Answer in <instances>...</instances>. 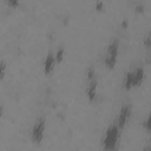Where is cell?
<instances>
[{"label": "cell", "mask_w": 151, "mask_h": 151, "mask_svg": "<svg viewBox=\"0 0 151 151\" xmlns=\"http://www.w3.org/2000/svg\"><path fill=\"white\" fill-rule=\"evenodd\" d=\"M120 130L117 126V124H111L106 131L105 136L103 138V149L107 151H113L117 149L118 143H119V137H120Z\"/></svg>", "instance_id": "obj_1"}, {"label": "cell", "mask_w": 151, "mask_h": 151, "mask_svg": "<svg viewBox=\"0 0 151 151\" xmlns=\"http://www.w3.org/2000/svg\"><path fill=\"white\" fill-rule=\"evenodd\" d=\"M118 52H119V40L112 39L106 48V53L104 55V64L109 70L114 68L117 60H118Z\"/></svg>", "instance_id": "obj_2"}, {"label": "cell", "mask_w": 151, "mask_h": 151, "mask_svg": "<svg viewBox=\"0 0 151 151\" xmlns=\"http://www.w3.org/2000/svg\"><path fill=\"white\" fill-rule=\"evenodd\" d=\"M97 87H98V79H97V76H96V71L92 67H90L86 72V88H85L86 96H87L90 101L96 100V98H97Z\"/></svg>", "instance_id": "obj_3"}, {"label": "cell", "mask_w": 151, "mask_h": 151, "mask_svg": "<svg viewBox=\"0 0 151 151\" xmlns=\"http://www.w3.org/2000/svg\"><path fill=\"white\" fill-rule=\"evenodd\" d=\"M45 129H46V119L45 117H40L35 120V123L32 126L31 131V139L34 144H40L45 136Z\"/></svg>", "instance_id": "obj_4"}, {"label": "cell", "mask_w": 151, "mask_h": 151, "mask_svg": "<svg viewBox=\"0 0 151 151\" xmlns=\"http://www.w3.org/2000/svg\"><path fill=\"white\" fill-rule=\"evenodd\" d=\"M131 113H132V106L130 104H124L120 110H119V113H118V118H117V126L119 127V130H124L130 117H131Z\"/></svg>", "instance_id": "obj_5"}, {"label": "cell", "mask_w": 151, "mask_h": 151, "mask_svg": "<svg viewBox=\"0 0 151 151\" xmlns=\"http://www.w3.org/2000/svg\"><path fill=\"white\" fill-rule=\"evenodd\" d=\"M130 73H131V79H132V88L133 87H137L139 86L144 78H145V70L143 66H138L133 70H130Z\"/></svg>", "instance_id": "obj_6"}, {"label": "cell", "mask_w": 151, "mask_h": 151, "mask_svg": "<svg viewBox=\"0 0 151 151\" xmlns=\"http://www.w3.org/2000/svg\"><path fill=\"white\" fill-rule=\"evenodd\" d=\"M55 65H57V61H55V58H54V53L53 52H48L46 54V58H45V61H44V72L45 74H51L54 68H55Z\"/></svg>", "instance_id": "obj_7"}, {"label": "cell", "mask_w": 151, "mask_h": 151, "mask_svg": "<svg viewBox=\"0 0 151 151\" xmlns=\"http://www.w3.org/2000/svg\"><path fill=\"white\" fill-rule=\"evenodd\" d=\"M64 55H65V48L61 46V47H59V48L57 50V52L54 53V58H55V61H57V64H60V63L63 61V59H64Z\"/></svg>", "instance_id": "obj_8"}, {"label": "cell", "mask_w": 151, "mask_h": 151, "mask_svg": "<svg viewBox=\"0 0 151 151\" xmlns=\"http://www.w3.org/2000/svg\"><path fill=\"white\" fill-rule=\"evenodd\" d=\"M6 70H7V65L5 61H0V79H2L6 74Z\"/></svg>", "instance_id": "obj_9"}, {"label": "cell", "mask_w": 151, "mask_h": 151, "mask_svg": "<svg viewBox=\"0 0 151 151\" xmlns=\"http://www.w3.org/2000/svg\"><path fill=\"white\" fill-rule=\"evenodd\" d=\"M142 125H143V127L145 129V131L146 132H150L151 131V123H150V117H146V119L142 123Z\"/></svg>", "instance_id": "obj_10"}, {"label": "cell", "mask_w": 151, "mask_h": 151, "mask_svg": "<svg viewBox=\"0 0 151 151\" xmlns=\"http://www.w3.org/2000/svg\"><path fill=\"white\" fill-rule=\"evenodd\" d=\"M19 1L20 0H6V2H7V5L8 6H11V7H18V5H19Z\"/></svg>", "instance_id": "obj_11"}, {"label": "cell", "mask_w": 151, "mask_h": 151, "mask_svg": "<svg viewBox=\"0 0 151 151\" xmlns=\"http://www.w3.org/2000/svg\"><path fill=\"white\" fill-rule=\"evenodd\" d=\"M144 44H145V47H146V50H149V48H150V35H149V33L145 35V40H144Z\"/></svg>", "instance_id": "obj_12"}, {"label": "cell", "mask_w": 151, "mask_h": 151, "mask_svg": "<svg viewBox=\"0 0 151 151\" xmlns=\"http://www.w3.org/2000/svg\"><path fill=\"white\" fill-rule=\"evenodd\" d=\"M2 114H4V105L0 104V119L2 118Z\"/></svg>", "instance_id": "obj_13"}]
</instances>
